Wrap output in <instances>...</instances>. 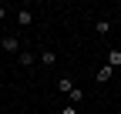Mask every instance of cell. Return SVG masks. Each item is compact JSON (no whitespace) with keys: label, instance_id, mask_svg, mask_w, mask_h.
<instances>
[{"label":"cell","instance_id":"cell-10","mask_svg":"<svg viewBox=\"0 0 121 114\" xmlns=\"http://www.w3.org/2000/svg\"><path fill=\"white\" fill-rule=\"evenodd\" d=\"M4 17H7V7H4V4H0V20H4Z\"/></svg>","mask_w":121,"mask_h":114},{"label":"cell","instance_id":"cell-5","mask_svg":"<svg viewBox=\"0 0 121 114\" xmlns=\"http://www.w3.org/2000/svg\"><path fill=\"white\" fill-rule=\"evenodd\" d=\"M111 74H114V70H111L108 64H104V67L98 70V84H108V81H111Z\"/></svg>","mask_w":121,"mask_h":114},{"label":"cell","instance_id":"cell-2","mask_svg":"<svg viewBox=\"0 0 121 114\" xmlns=\"http://www.w3.org/2000/svg\"><path fill=\"white\" fill-rule=\"evenodd\" d=\"M57 91L71 97V91H74V81H71V77H57Z\"/></svg>","mask_w":121,"mask_h":114},{"label":"cell","instance_id":"cell-6","mask_svg":"<svg viewBox=\"0 0 121 114\" xmlns=\"http://www.w3.org/2000/svg\"><path fill=\"white\" fill-rule=\"evenodd\" d=\"M94 30H98L101 37H104V34H111V20H98V24H94Z\"/></svg>","mask_w":121,"mask_h":114},{"label":"cell","instance_id":"cell-8","mask_svg":"<svg viewBox=\"0 0 121 114\" xmlns=\"http://www.w3.org/2000/svg\"><path fill=\"white\" fill-rule=\"evenodd\" d=\"M54 61H57L54 50H40V64H54Z\"/></svg>","mask_w":121,"mask_h":114},{"label":"cell","instance_id":"cell-7","mask_svg":"<svg viewBox=\"0 0 121 114\" xmlns=\"http://www.w3.org/2000/svg\"><path fill=\"white\" fill-rule=\"evenodd\" d=\"M34 61H37V57L30 54V50H20V64H24V67H34Z\"/></svg>","mask_w":121,"mask_h":114},{"label":"cell","instance_id":"cell-3","mask_svg":"<svg viewBox=\"0 0 121 114\" xmlns=\"http://www.w3.org/2000/svg\"><path fill=\"white\" fill-rule=\"evenodd\" d=\"M118 64H121V47H111V50H108V67L114 70Z\"/></svg>","mask_w":121,"mask_h":114},{"label":"cell","instance_id":"cell-1","mask_svg":"<svg viewBox=\"0 0 121 114\" xmlns=\"http://www.w3.org/2000/svg\"><path fill=\"white\" fill-rule=\"evenodd\" d=\"M0 47H4L7 54H17V50H20V44H17V37H10V34H7V37H0Z\"/></svg>","mask_w":121,"mask_h":114},{"label":"cell","instance_id":"cell-4","mask_svg":"<svg viewBox=\"0 0 121 114\" xmlns=\"http://www.w3.org/2000/svg\"><path fill=\"white\" fill-rule=\"evenodd\" d=\"M17 24L20 27H30V24H34V13H30V10H17Z\"/></svg>","mask_w":121,"mask_h":114},{"label":"cell","instance_id":"cell-9","mask_svg":"<svg viewBox=\"0 0 121 114\" xmlns=\"http://www.w3.org/2000/svg\"><path fill=\"white\" fill-rule=\"evenodd\" d=\"M60 114H78V111H74V104H67L64 111H60Z\"/></svg>","mask_w":121,"mask_h":114}]
</instances>
